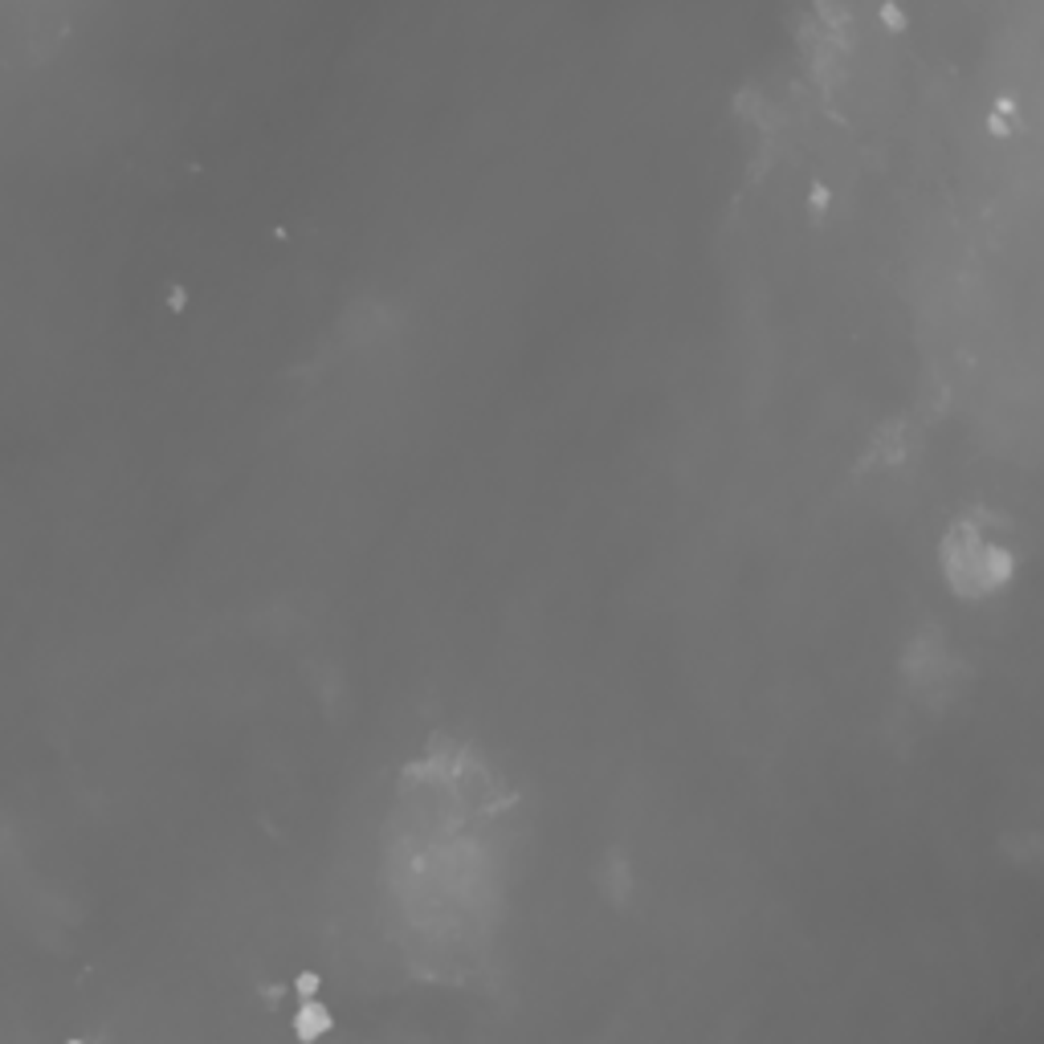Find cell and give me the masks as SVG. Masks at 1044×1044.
<instances>
[{
    "label": "cell",
    "mask_w": 1044,
    "mask_h": 1044,
    "mask_svg": "<svg viewBox=\"0 0 1044 1044\" xmlns=\"http://www.w3.org/2000/svg\"><path fill=\"white\" fill-rule=\"evenodd\" d=\"M942 571L963 596H987L1000 592L1016 571V555L1004 543H995L983 522H959L942 539Z\"/></svg>",
    "instance_id": "1"
},
{
    "label": "cell",
    "mask_w": 1044,
    "mask_h": 1044,
    "mask_svg": "<svg viewBox=\"0 0 1044 1044\" xmlns=\"http://www.w3.org/2000/svg\"><path fill=\"white\" fill-rule=\"evenodd\" d=\"M331 1028V1016L323 1004H302V1012L294 1016V1032L302 1036V1040H314L319 1032H327Z\"/></svg>",
    "instance_id": "2"
},
{
    "label": "cell",
    "mask_w": 1044,
    "mask_h": 1044,
    "mask_svg": "<svg viewBox=\"0 0 1044 1044\" xmlns=\"http://www.w3.org/2000/svg\"><path fill=\"white\" fill-rule=\"evenodd\" d=\"M319 991V975H302L298 979V995H314Z\"/></svg>",
    "instance_id": "3"
}]
</instances>
